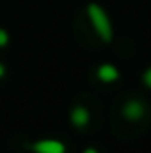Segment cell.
Segmentation results:
<instances>
[{
    "label": "cell",
    "instance_id": "1",
    "mask_svg": "<svg viewBox=\"0 0 151 153\" xmlns=\"http://www.w3.org/2000/svg\"><path fill=\"white\" fill-rule=\"evenodd\" d=\"M89 16H91V22L98 32V36L103 39V41H110L112 39V25H110V20L107 18L105 11L98 5V4H89Z\"/></svg>",
    "mask_w": 151,
    "mask_h": 153
},
{
    "label": "cell",
    "instance_id": "2",
    "mask_svg": "<svg viewBox=\"0 0 151 153\" xmlns=\"http://www.w3.org/2000/svg\"><path fill=\"white\" fill-rule=\"evenodd\" d=\"M30 150L34 153H64L66 148L62 143L53 141V139H46V141H38L34 144H30Z\"/></svg>",
    "mask_w": 151,
    "mask_h": 153
},
{
    "label": "cell",
    "instance_id": "3",
    "mask_svg": "<svg viewBox=\"0 0 151 153\" xmlns=\"http://www.w3.org/2000/svg\"><path fill=\"white\" fill-rule=\"evenodd\" d=\"M89 121V111L84 107H75L71 111V123L75 125L76 128H84Z\"/></svg>",
    "mask_w": 151,
    "mask_h": 153
},
{
    "label": "cell",
    "instance_id": "4",
    "mask_svg": "<svg viewBox=\"0 0 151 153\" xmlns=\"http://www.w3.org/2000/svg\"><path fill=\"white\" fill-rule=\"evenodd\" d=\"M98 76L103 80V82H114V80H117V76H119V71L110 66V64H103V66H100V70H98Z\"/></svg>",
    "mask_w": 151,
    "mask_h": 153
},
{
    "label": "cell",
    "instance_id": "5",
    "mask_svg": "<svg viewBox=\"0 0 151 153\" xmlns=\"http://www.w3.org/2000/svg\"><path fill=\"white\" fill-rule=\"evenodd\" d=\"M124 116L126 117H130V119H139L141 116H142V103H139V102H130V103H126L124 105Z\"/></svg>",
    "mask_w": 151,
    "mask_h": 153
},
{
    "label": "cell",
    "instance_id": "6",
    "mask_svg": "<svg viewBox=\"0 0 151 153\" xmlns=\"http://www.w3.org/2000/svg\"><path fill=\"white\" fill-rule=\"evenodd\" d=\"M142 80H144V84H146V85L151 89V68H148V70H146V73L142 75Z\"/></svg>",
    "mask_w": 151,
    "mask_h": 153
},
{
    "label": "cell",
    "instance_id": "7",
    "mask_svg": "<svg viewBox=\"0 0 151 153\" xmlns=\"http://www.w3.org/2000/svg\"><path fill=\"white\" fill-rule=\"evenodd\" d=\"M7 41H9V36H7V32L0 29V46H5V45H7Z\"/></svg>",
    "mask_w": 151,
    "mask_h": 153
},
{
    "label": "cell",
    "instance_id": "8",
    "mask_svg": "<svg viewBox=\"0 0 151 153\" xmlns=\"http://www.w3.org/2000/svg\"><path fill=\"white\" fill-rule=\"evenodd\" d=\"M5 75V68H4V66H2V64H0V78H2V76Z\"/></svg>",
    "mask_w": 151,
    "mask_h": 153
},
{
    "label": "cell",
    "instance_id": "9",
    "mask_svg": "<svg viewBox=\"0 0 151 153\" xmlns=\"http://www.w3.org/2000/svg\"><path fill=\"white\" fill-rule=\"evenodd\" d=\"M84 153H98V152H96L94 148H87V150H85V152H84Z\"/></svg>",
    "mask_w": 151,
    "mask_h": 153
}]
</instances>
